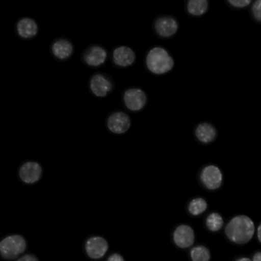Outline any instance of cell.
<instances>
[{"instance_id": "6da1fadb", "label": "cell", "mask_w": 261, "mask_h": 261, "mask_svg": "<svg viewBox=\"0 0 261 261\" xmlns=\"http://www.w3.org/2000/svg\"><path fill=\"white\" fill-rule=\"evenodd\" d=\"M144 65L150 74L165 76L174 68L175 60L168 49L164 46L153 45L144 55Z\"/></svg>"}, {"instance_id": "7a4b0ae2", "label": "cell", "mask_w": 261, "mask_h": 261, "mask_svg": "<svg viewBox=\"0 0 261 261\" xmlns=\"http://www.w3.org/2000/svg\"><path fill=\"white\" fill-rule=\"evenodd\" d=\"M228 240L236 245H245L251 242L255 234L254 221L245 215H239L231 218L225 229Z\"/></svg>"}, {"instance_id": "3957f363", "label": "cell", "mask_w": 261, "mask_h": 261, "mask_svg": "<svg viewBox=\"0 0 261 261\" xmlns=\"http://www.w3.org/2000/svg\"><path fill=\"white\" fill-rule=\"evenodd\" d=\"M196 179L202 189L206 191L215 192L222 188L225 181V176L219 165L208 163L199 169Z\"/></svg>"}, {"instance_id": "277c9868", "label": "cell", "mask_w": 261, "mask_h": 261, "mask_svg": "<svg viewBox=\"0 0 261 261\" xmlns=\"http://www.w3.org/2000/svg\"><path fill=\"white\" fill-rule=\"evenodd\" d=\"M25 238L20 234H9L0 239V257L7 261L15 260L27 250Z\"/></svg>"}, {"instance_id": "5b68a950", "label": "cell", "mask_w": 261, "mask_h": 261, "mask_svg": "<svg viewBox=\"0 0 261 261\" xmlns=\"http://www.w3.org/2000/svg\"><path fill=\"white\" fill-rule=\"evenodd\" d=\"M122 105L127 111L138 113L147 107L148 96L144 89L139 87H130L122 93Z\"/></svg>"}, {"instance_id": "8992f818", "label": "cell", "mask_w": 261, "mask_h": 261, "mask_svg": "<svg viewBox=\"0 0 261 261\" xmlns=\"http://www.w3.org/2000/svg\"><path fill=\"white\" fill-rule=\"evenodd\" d=\"M88 89L93 96L103 99L111 94L114 90V79L108 73L96 72L89 79Z\"/></svg>"}, {"instance_id": "52a82bcc", "label": "cell", "mask_w": 261, "mask_h": 261, "mask_svg": "<svg viewBox=\"0 0 261 261\" xmlns=\"http://www.w3.org/2000/svg\"><path fill=\"white\" fill-rule=\"evenodd\" d=\"M179 22L176 17L172 15H160L153 19L152 29L153 33L161 39H170L179 30Z\"/></svg>"}, {"instance_id": "ba28073f", "label": "cell", "mask_w": 261, "mask_h": 261, "mask_svg": "<svg viewBox=\"0 0 261 261\" xmlns=\"http://www.w3.org/2000/svg\"><path fill=\"white\" fill-rule=\"evenodd\" d=\"M109 56L108 50L104 46L91 44L83 50L81 61L89 68L98 69L107 64Z\"/></svg>"}, {"instance_id": "9c48e42d", "label": "cell", "mask_w": 261, "mask_h": 261, "mask_svg": "<svg viewBox=\"0 0 261 261\" xmlns=\"http://www.w3.org/2000/svg\"><path fill=\"white\" fill-rule=\"evenodd\" d=\"M132 123L130 115L122 110L111 112L105 121L107 129L115 135H125L129 130Z\"/></svg>"}, {"instance_id": "30bf717a", "label": "cell", "mask_w": 261, "mask_h": 261, "mask_svg": "<svg viewBox=\"0 0 261 261\" xmlns=\"http://www.w3.org/2000/svg\"><path fill=\"white\" fill-rule=\"evenodd\" d=\"M110 58L116 68L127 69L135 64L137 56L134 49L129 46L119 45L112 50Z\"/></svg>"}, {"instance_id": "8fae6325", "label": "cell", "mask_w": 261, "mask_h": 261, "mask_svg": "<svg viewBox=\"0 0 261 261\" xmlns=\"http://www.w3.org/2000/svg\"><path fill=\"white\" fill-rule=\"evenodd\" d=\"M18 176L20 180L26 185L38 184L43 176V167L36 161H26L19 166Z\"/></svg>"}, {"instance_id": "7c38bea8", "label": "cell", "mask_w": 261, "mask_h": 261, "mask_svg": "<svg viewBox=\"0 0 261 261\" xmlns=\"http://www.w3.org/2000/svg\"><path fill=\"white\" fill-rule=\"evenodd\" d=\"M50 51L55 59L64 62L68 61L73 57L75 52V46L69 38L59 37L52 41Z\"/></svg>"}, {"instance_id": "4fadbf2b", "label": "cell", "mask_w": 261, "mask_h": 261, "mask_svg": "<svg viewBox=\"0 0 261 261\" xmlns=\"http://www.w3.org/2000/svg\"><path fill=\"white\" fill-rule=\"evenodd\" d=\"M219 132L217 128L212 122H200L196 124L193 129V136L199 144L210 145L217 139Z\"/></svg>"}, {"instance_id": "5bb4252c", "label": "cell", "mask_w": 261, "mask_h": 261, "mask_svg": "<svg viewBox=\"0 0 261 261\" xmlns=\"http://www.w3.org/2000/svg\"><path fill=\"white\" fill-rule=\"evenodd\" d=\"M110 245L107 239L101 236H95L89 238L85 242L86 254L93 260H100L108 252Z\"/></svg>"}, {"instance_id": "9a60e30c", "label": "cell", "mask_w": 261, "mask_h": 261, "mask_svg": "<svg viewBox=\"0 0 261 261\" xmlns=\"http://www.w3.org/2000/svg\"><path fill=\"white\" fill-rule=\"evenodd\" d=\"M195 231L190 225L181 224L175 228L173 232V241L176 247L181 249H187L194 245Z\"/></svg>"}, {"instance_id": "2e32d148", "label": "cell", "mask_w": 261, "mask_h": 261, "mask_svg": "<svg viewBox=\"0 0 261 261\" xmlns=\"http://www.w3.org/2000/svg\"><path fill=\"white\" fill-rule=\"evenodd\" d=\"M15 31L18 37L29 40L38 35L39 27L38 22L31 17H22L15 24Z\"/></svg>"}, {"instance_id": "e0dca14e", "label": "cell", "mask_w": 261, "mask_h": 261, "mask_svg": "<svg viewBox=\"0 0 261 261\" xmlns=\"http://www.w3.org/2000/svg\"><path fill=\"white\" fill-rule=\"evenodd\" d=\"M185 12L189 16L200 18L204 16L210 9L208 0H186Z\"/></svg>"}, {"instance_id": "ac0fdd59", "label": "cell", "mask_w": 261, "mask_h": 261, "mask_svg": "<svg viewBox=\"0 0 261 261\" xmlns=\"http://www.w3.org/2000/svg\"><path fill=\"white\" fill-rule=\"evenodd\" d=\"M208 203L205 197L196 196L189 199L186 205V210L190 216L198 217L202 216L208 210Z\"/></svg>"}, {"instance_id": "d6986e66", "label": "cell", "mask_w": 261, "mask_h": 261, "mask_svg": "<svg viewBox=\"0 0 261 261\" xmlns=\"http://www.w3.org/2000/svg\"><path fill=\"white\" fill-rule=\"evenodd\" d=\"M205 224L208 231L217 232L223 228L225 221L220 213L212 212L205 218Z\"/></svg>"}, {"instance_id": "ffe728a7", "label": "cell", "mask_w": 261, "mask_h": 261, "mask_svg": "<svg viewBox=\"0 0 261 261\" xmlns=\"http://www.w3.org/2000/svg\"><path fill=\"white\" fill-rule=\"evenodd\" d=\"M192 261H210L211 252L207 247L204 245H196L193 247L190 252Z\"/></svg>"}, {"instance_id": "44dd1931", "label": "cell", "mask_w": 261, "mask_h": 261, "mask_svg": "<svg viewBox=\"0 0 261 261\" xmlns=\"http://www.w3.org/2000/svg\"><path fill=\"white\" fill-rule=\"evenodd\" d=\"M250 15L255 22L261 24V0H254L250 8Z\"/></svg>"}, {"instance_id": "7402d4cb", "label": "cell", "mask_w": 261, "mask_h": 261, "mask_svg": "<svg viewBox=\"0 0 261 261\" xmlns=\"http://www.w3.org/2000/svg\"><path fill=\"white\" fill-rule=\"evenodd\" d=\"M228 6L232 9L242 10L251 6L254 0H225Z\"/></svg>"}, {"instance_id": "603a6c76", "label": "cell", "mask_w": 261, "mask_h": 261, "mask_svg": "<svg viewBox=\"0 0 261 261\" xmlns=\"http://www.w3.org/2000/svg\"><path fill=\"white\" fill-rule=\"evenodd\" d=\"M15 261H39V259L35 254H25L20 256Z\"/></svg>"}, {"instance_id": "cb8c5ba5", "label": "cell", "mask_w": 261, "mask_h": 261, "mask_svg": "<svg viewBox=\"0 0 261 261\" xmlns=\"http://www.w3.org/2000/svg\"><path fill=\"white\" fill-rule=\"evenodd\" d=\"M107 261H125L123 256L121 255L119 253H114L109 256Z\"/></svg>"}, {"instance_id": "d4e9b609", "label": "cell", "mask_w": 261, "mask_h": 261, "mask_svg": "<svg viewBox=\"0 0 261 261\" xmlns=\"http://www.w3.org/2000/svg\"><path fill=\"white\" fill-rule=\"evenodd\" d=\"M252 261H261V251H257L253 255Z\"/></svg>"}, {"instance_id": "484cf974", "label": "cell", "mask_w": 261, "mask_h": 261, "mask_svg": "<svg viewBox=\"0 0 261 261\" xmlns=\"http://www.w3.org/2000/svg\"><path fill=\"white\" fill-rule=\"evenodd\" d=\"M257 239H258L259 242L261 243V223L257 228Z\"/></svg>"}, {"instance_id": "4316f807", "label": "cell", "mask_w": 261, "mask_h": 261, "mask_svg": "<svg viewBox=\"0 0 261 261\" xmlns=\"http://www.w3.org/2000/svg\"><path fill=\"white\" fill-rule=\"evenodd\" d=\"M236 261H252V259L248 257H241L238 258Z\"/></svg>"}]
</instances>
